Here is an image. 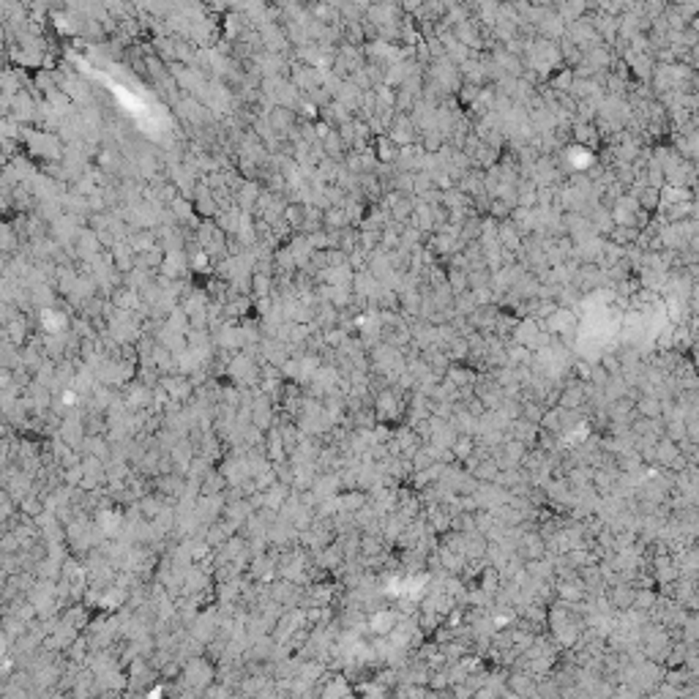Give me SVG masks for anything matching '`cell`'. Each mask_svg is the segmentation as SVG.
I'll use <instances>...</instances> for the list:
<instances>
[{"mask_svg":"<svg viewBox=\"0 0 699 699\" xmlns=\"http://www.w3.org/2000/svg\"><path fill=\"white\" fill-rule=\"evenodd\" d=\"M22 148L28 158H36L41 164H52V161H61L63 158V143L58 134L52 132H44V129H33V126H25L22 132Z\"/></svg>","mask_w":699,"mask_h":699,"instance_id":"1","label":"cell"},{"mask_svg":"<svg viewBox=\"0 0 699 699\" xmlns=\"http://www.w3.org/2000/svg\"><path fill=\"white\" fill-rule=\"evenodd\" d=\"M213 678H216V669L205 661V658H189L186 661V667H183V683L191 689V691H205V689H211V683H213Z\"/></svg>","mask_w":699,"mask_h":699,"instance_id":"2","label":"cell"},{"mask_svg":"<svg viewBox=\"0 0 699 699\" xmlns=\"http://www.w3.org/2000/svg\"><path fill=\"white\" fill-rule=\"evenodd\" d=\"M36 328H39V333H44V336H63V333H69V328H72V317H69V311L66 309H39L36 314Z\"/></svg>","mask_w":699,"mask_h":699,"instance_id":"3","label":"cell"},{"mask_svg":"<svg viewBox=\"0 0 699 699\" xmlns=\"http://www.w3.org/2000/svg\"><path fill=\"white\" fill-rule=\"evenodd\" d=\"M390 143L396 148H410V145H418V137H421V129L413 123V118L407 112H396L393 115V123L388 129Z\"/></svg>","mask_w":699,"mask_h":699,"instance_id":"4","label":"cell"},{"mask_svg":"<svg viewBox=\"0 0 699 699\" xmlns=\"http://www.w3.org/2000/svg\"><path fill=\"white\" fill-rule=\"evenodd\" d=\"M156 276H161L167 282H186V276H189V257H186V251H169V254H164Z\"/></svg>","mask_w":699,"mask_h":699,"instance_id":"5","label":"cell"},{"mask_svg":"<svg viewBox=\"0 0 699 699\" xmlns=\"http://www.w3.org/2000/svg\"><path fill=\"white\" fill-rule=\"evenodd\" d=\"M265 121H268L271 132H273L276 137H282V140H287V137L298 129V115H295L293 109H284V107H271V109L265 112Z\"/></svg>","mask_w":699,"mask_h":699,"instance_id":"6","label":"cell"},{"mask_svg":"<svg viewBox=\"0 0 699 699\" xmlns=\"http://www.w3.org/2000/svg\"><path fill=\"white\" fill-rule=\"evenodd\" d=\"M154 388L156 386H145L143 380H132L126 386V393H123V401L132 413H140V410H151L154 407Z\"/></svg>","mask_w":699,"mask_h":699,"instance_id":"7","label":"cell"},{"mask_svg":"<svg viewBox=\"0 0 699 699\" xmlns=\"http://www.w3.org/2000/svg\"><path fill=\"white\" fill-rule=\"evenodd\" d=\"M107 251H109L112 265H115V271H118L121 276H126V273H132V271H134V265H137V254L132 251L129 240H115Z\"/></svg>","mask_w":699,"mask_h":699,"instance_id":"8","label":"cell"},{"mask_svg":"<svg viewBox=\"0 0 699 699\" xmlns=\"http://www.w3.org/2000/svg\"><path fill=\"white\" fill-rule=\"evenodd\" d=\"M107 301H109V306H115L118 311H129V314H134V311L143 306V304H140V293L132 290V287H126V284H118V287L109 293Z\"/></svg>","mask_w":699,"mask_h":699,"instance_id":"9","label":"cell"},{"mask_svg":"<svg viewBox=\"0 0 699 699\" xmlns=\"http://www.w3.org/2000/svg\"><path fill=\"white\" fill-rule=\"evenodd\" d=\"M475 377H478V372H475L472 366H465V364H451V366H448V372L443 375V380H446V383H451L457 390H465V388L472 390Z\"/></svg>","mask_w":699,"mask_h":699,"instance_id":"10","label":"cell"},{"mask_svg":"<svg viewBox=\"0 0 699 699\" xmlns=\"http://www.w3.org/2000/svg\"><path fill=\"white\" fill-rule=\"evenodd\" d=\"M571 140L579 145V148H593V151H598L601 148V137H598V132H596V126L593 123H571Z\"/></svg>","mask_w":699,"mask_h":699,"instance_id":"11","label":"cell"},{"mask_svg":"<svg viewBox=\"0 0 699 699\" xmlns=\"http://www.w3.org/2000/svg\"><path fill=\"white\" fill-rule=\"evenodd\" d=\"M369 148H372V154H375V158H377V164H383V167H393V161H396V156H399V148L390 143L388 134H377V137H372Z\"/></svg>","mask_w":699,"mask_h":699,"instance_id":"12","label":"cell"},{"mask_svg":"<svg viewBox=\"0 0 699 699\" xmlns=\"http://www.w3.org/2000/svg\"><path fill=\"white\" fill-rule=\"evenodd\" d=\"M607 604H609V609L628 612L634 607V587L631 585H612L609 593H607Z\"/></svg>","mask_w":699,"mask_h":699,"instance_id":"13","label":"cell"},{"mask_svg":"<svg viewBox=\"0 0 699 699\" xmlns=\"http://www.w3.org/2000/svg\"><path fill=\"white\" fill-rule=\"evenodd\" d=\"M634 415L650 418V421H661V399L650 396V393H639L636 401H634Z\"/></svg>","mask_w":699,"mask_h":699,"instance_id":"14","label":"cell"},{"mask_svg":"<svg viewBox=\"0 0 699 699\" xmlns=\"http://www.w3.org/2000/svg\"><path fill=\"white\" fill-rule=\"evenodd\" d=\"M126 240H129V246H132V251H134L137 257L158 249V238H156L154 230H132Z\"/></svg>","mask_w":699,"mask_h":699,"instance_id":"15","label":"cell"},{"mask_svg":"<svg viewBox=\"0 0 699 699\" xmlns=\"http://www.w3.org/2000/svg\"><path fill=\"white\" fill-rule=\"evenodd\" d=\"M306 211H309V205L306 202H298V200H287V205H284V213H282V222L293 230V233H298L301 230V225H304V219H306Z\"/></svg>","mask_w":699,"mask_h":699,"instance_id":"16","label":"cell"},{"mask_svg":"<svg viewBox=\"0 0 699 699\" xmlns=\"http://www.w3.org/2000/svg\"><path fill=\"white\" fill-rule=\"evenodd\" d=\"M347 227H353V225H350L344 208H325V211H322V230H328V233H342V230H347Z\"/></svg>","mask_w":699,"mask_h":699,"instance_id":"17","label":"cell"},{"mask_svg":"<svg viewBox=\"0 0 699 699\" xmlns=\"http://www.w3.org/2000/svg\"><path fill=\"white\" fill-rule=\"evenodd\" d=\"M418 148H421V154L437 156L440 151H443V148H446V137H443L437 129L421 132V137H418Z\"/></svg>","mask_w":699,"mask_h":699,"instance_id":"18","label":"cell"},{"mask_svg":"<svg viewBox=\"0 0 699 699\" xmlns=\"http://www.w3.org/2000/svg\"><path fill=\"white\" fill-rule=\"evenodd\" d=\"M396 612L393 609H377V612H372V618H369V628L375 631V634H390L393 628H396Z\"/></svg>","mask_w":699,"mask_h":699,"instance_id":"19","label":"cell"},{"mask_svg":"<svg viewBox=\"0 0 699 699\" xmlns=\"http://www.w3.org/2000/svg\"><path fill=\"white\" fill-rule=\"evenodd\" d=\"M489 284H492V271L486 268V262H483V265L467 268V290H470V293L483 290V287H489Z\"/></svg>","mask_w":699,"mask_h":699,"instance_id":"20","label":"cell"},{"mask_svg":"<svg viewBox=\"0 0 699 699\" xmlns=\"http://www.w3.org/2000/svg\"><path fill=\"white\" fill-rule=\"evenodd\" d=\"M636 238H639V230H634V227H623V225H612V230L607 233V240H609V243H615L618 249H631V246L636 243Z\"/></svg>","mask_w":699,"mask_h":699,"instance_id":"21","label":"cell"},{"mask_svg":"<svg viewBox=\"0 0 699 699\" xmlns=\"http://www.w3.org/2000/svg\"><path fill=\"white\" fill-rule=\"evenodd\" d=\"M571 85H574V72L565 69V66H560L557 72H552V74L546 77V87H549L552 93H568Z\"/></svg>","mask_w":699,"mask_h":699,"instance_id":"22","label":"cell"},{"mask_svg":"<svg viewBox=\"0 0 699 699\" xmlns=\"http://www.w3.org/2000/svg\"><path fill=\"white\" fill-rule=\"evenodd\" d=\"M17 251H19V235L8 222H0V254L8 257V254H17Z\"/></svg>","mask_w":699,"mask_h":699,"instance_id":"23","label":"cell"},{"mask_svg":"<svg viewBox=\"0 0 699 699\" xmlns=\"http://www.w3.org/2000/svg\"><path fill=\"white\" fill-rule=\"evenodd\" d=\"M273 293V276H265V273H251V298L260 301V298H271Z\"/></svg>","mask_w":699,"mask_h":699,"instance_id":"24","label":"cell"},{"mask_svg":"<svg viewBox=\"0 0 699 699\" xmlns=\"http://www.w3.org/2000/svg\"><path fill=\"white\" fill-rule=\"evenodd\" d=\"M322 333V344H325V350H339L344 342H347V336H350V331H344V328H328V331H320Z\"/></svg>","mask_w":699,"mask_h":699,"instance_id":"25","label":"cell"},{"mask_svg":"<svg viewBox=\"0 0 699 699\" xmlns=\"http://www.w3.org/2000/svg\"><path fill=\"white\" fill-rule=\"evenodd\" d=\"M511 205L508 202H503V200H497V197H492V202H489V211H486V216L489 219H494V222H508L511 219Z\"/></svg>","mask_w":699,"mask_h":699,"instance_id":"26","label":"cell"},{"mask_svg":"<svg viewBox=\"0 0 699 699\" xmlns=\"http://www.w3.org/2000/svg\"><path fill=\"white\" fill-rule=\"evenodd\" d=\"M410 178H413V197H421L429 189H435L432 186V172H410Z\"/></svg>","mask_w":699,"mask_h":699,"instance_id":"27","label":"cell"},{"mask_svg":"<svg viewBox=\"0 0 699 699\" xmlns=\"http://www.w3.org/2000/svg\"><path fill=\"white\" fill-rule=\"evenodd\" d=\"M87 211H90V216H98V213H107V211H109V205H107L101 189H96V191L87 197Z\"/></svg>","mask_w":699,"mask_h":699,"instance_id":"28","label":"cell"},{"mask_svg":"<svg viewBox=\"0 0 699 699\" xmlns=\"http://www.w3.org/2000/svg\"><path fill=\"white\" fill-rule=\"evenodd\" d=\"M11 386H14V369L0 366V390L11 388Z\"/></svg>","mask_w":699,"mask_h":699,"instance_id":"29","label":"cell"},{"mask_svg":"<svg viewBox=\"0 0 699 699\" xmlns=\"http://www.w3.org/2000/svg\"><path fill=\"white\" fill-rule=\"evenodd\" d=\"M6 208H8V197L0 191V211H6Z\"/></svg>","mask_w":699,"mask_h":699,"instance_id":"30","label":"cell"},{"mask_svg":"<svg viewBox=\"0 0 699 699\" xmlns=\"http://www.w3.org/2000/svg\"><path fill=\"white\" fill-rule=\"evenodd\" d=\"M3 52H6V39H3V30H0V58H3Z\"/></svg>","mask_w":699,"mask_h":699,"instance_id":"31","label":"cell"},{"mask_svg":"<svg viewBox=\"0 0 699 699\" xmlns=\"http://www.w3.org/2000/svg\"><path fill=\"white\" fill-rule=\"evenodd\" d=\"M3 585H6V574L0 571V590H3Z\"/></svg>","mask_w":699,"mask_h":699,"instance_id":"32","label":"cell"},{"mask_svg":"<svg viewBox=\"0 0 699 699\" xmlns=\"http://www.w3.org/2000/svg\"><path fill=\"white\" fill-rule=\"evenodd\" d=\"M508 699H522V697H508Z\"/></svg>","mask_w":699,"mask_h":699,"instance_id":"33","label":"cell"}]
</instances>
